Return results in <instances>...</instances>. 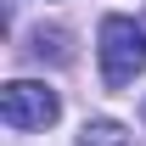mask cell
Listing matches in <instances>:
<instances>
[{
  "instance_id": "3957f363",
  "label": "cell",
  "mask_w": 146,
  "mask_h": 146,
  "mask_svg": "<svg viewBox=\"0 0 146 146\" xmlns=\"http://www.w3.org/2000/svg\"><path fill=\"white\" fill-rule=\"evenodd\" d=\"M79 146H135V135L118 118H90V124L79 129Z\"/></svg>"
},
{
  "instance_id": "277c9868",
  "label": "cell",
  "mask_w": 146,
  "mask_h": 146,
  "mask_svg": "<svg viewBox=\"0 0 146 146\" xmlns=\"http://www.w3.org/2000/svg\"><path fill=\"white\" fill-rule=\"evenodd\" d=\"M34 56H51V62H68V34H62V28H51V34H45V28H39L34 34Z\"/></svg>"
},
{
  "instance_id": "7a4b0ae2",
  "label": "cell",
  "mask_w": 146,
  "mask_h": 146,
  "mask_svg": "<svg viewBox=\"0 0 146 146\" xmlns=\"http://www.w3.org/2000/svg\"><path fill=\"white\" fill-rule=\"evenodd\" d=\"M56 112H62V101H56V90L39 84V79H11V84L0 90V118H6V129H45V124H56Z\"/></svg>"
},
{
  "instance_id": "6da1fadb",
  "label": "cell",
  "mask_w": 146,
  "mask_h": 146,
  "mask_svg": "<svg viewBox=\"0 0 146 146\" xmlns=\"http://www.w3.org/2000/svg\"><path fill=\"white\" fill-rule=\"evenodd\" d=\"M96 51H101V79L107 90H124L146 73V17H101V34H96Z\"/></svg>"
}]
</instances>
